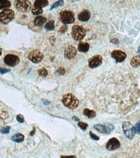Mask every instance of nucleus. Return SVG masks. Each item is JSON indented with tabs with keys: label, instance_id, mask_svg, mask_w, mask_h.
Instances as JSON below:
<instances>
[{
	"label": "nucleus",
	"instance_id": "obj_30",
	"mask_svg": "<svg viewBox=\"0 0 140 158\" xmlns=\"http://www.w3.org/2000/svg\"><path fill=\"white\" fill-rule=\"evenodd\" d=\"M90 136H91V137L92 138V139H93V140L98 141V140L99 139V137L97 136V135H95V134H93L92 132H90Z\"/></svg>",
	"mask_w": 140,
	"mask_h": 158
},
{
	"label": "nucleus",
	"instance_id": "obj_18",
	"mask_svg": "<svg viewBox=\"0 0 140 158\" xmlns=\"http://www.w3.org/2000/svg\"><path fill=\"white\" fill-rule=\"evenodd\" d=\"M90 49V45L88 43H80L78 46V50L80 52L86 53Z\"/></svg>",
	"mask_w": 140,
	"mask_h": 158
},
{
	"label": "nucleus",
	"instance_id": "obj_11",
	"mask_svg": "<svg viewBox=\"0 0 140 158\" xmlns=\"http://www.w3.org/2000/svg\"><path fill=\"white\" fill-rule=\"evenodd\" d=\"M102 58L101 56L95 55L89 60V66L91 68H95L99 66L102 63Z\"/></svg>",
	"mask_w": 140,
	"mask_h": 158
},
{
	"label": "nucleus",
	"instance_id": "obj_22",
	"mask_svg": "<svg viewBox=\"0 0 140 158\" xmlns=\"http://www.w3.org/2000/svg\"><path fill=\"white\" fill-rule=\"evenodd\" d=\"M45 29L47 30H53L55 29V22L53 20H50L45 25Z\"/></svg>",
	"mask_w": 140,
	"mask_h": 158
},
{
	"label": "nucleus",
	"instance_id": "obj_21",
	"mask_svg": "<svg viewBox=\"0 0 140 158\" xmlns=\"http://www.w3.org/2000/svg\"><path fill=\"white\" fill-rule=\"evenodd\" d=\"M10 5L11 3L8 0H0V10L10 7Z\"/></svg>",
	"mask_w": 140,
	"mask_h": 158
},
{
	"label": "nucleus",
	"instance_id": "obj_12",
	"mask_svg": "<svg viewBox=\"0 0 140 158\" xmlns=\"http://www.w3.org/2000/svg\"><path fill=\"white\" fill-rule=\"evenodd\" d=\"M120 147V142L116 138H112L107 144V148L109 150H116Z\"/></svg>",
	"mask_w": 140,
	"mask_h": 158
},
{
	"label": "nucleus",
	"instance_id": "obj_15",
	"mask_svg": "<svg viewBox=\"0 0 140 158\" xmlns=\"http://www.w3.org/2000/svg\"><path fill=\"white\" fill-rule=\"evenodd\" d=\"M49 4L47 0H36L35 3H34V7L43 8L46 7Z\"/></svg>",
	"mask_w": 140,
	"mask_h": 158
},
{
	"label": "nucleus",
	"instance_id": "obj_16",
	"mask_svg": "<svg viewBox=\"0 0 140 158\" xmlns=\"http://www.w3.org/2000/svg\"><path fill=\"white\" fill-rule=\"evenodd\" d=\"M47 21L46 18L44 16H37L35 19V21H34V23L36 25V26H41L43 24L45 23V21Z\"/></svg>",
	"mask_w": 140,
	"mask_h": 158
},
{
	"label": "nucleus",
	"instance_id": "obj_25",
	"mask_svg": "<svg viewBox=\"0 0 140 158\" xmlns=\"http://www.w3.org/2000/svg\"><path fill=\"white\" fill-rule=\"evenodd\" d=\"M38 74L40 76H42V77H46L48 74V72L47 71V69L45 68H42L38 70Z\"/></svg>",
	"mask_w": 140,
	"mask_h": 158
},
{
	"label": "nucleus",
	"instance_id": "obj_7",
	"mask_svg": "<svg viewBox=\"0 0 140 158\" xmlns=\"http://www.w3.org/2000/svg\"><path fill=\"white\" fill-rule=\"evenodd\" d=\"M28 58L29 60L33 62V63L38 64L43 60L44 58V55L38 50H35L31 51L28 55Z\"/></svg>",
	"mask_w": 140,
	"mask_h": 158
},
{
	"label": "nucleus",
	"instance_id": "obj_37",
	"mask_svg": "<svg viewBox=\"0 0 140 158\" xmlns=\"http://www.w3.org/2000/svg\"><path fill=\"white\" fill-rule=\"evenodd\" d=\"M1 54H2V49H1V47H0V56H1Z\"/></svg>",
	"mask_w": 140,
	"mask_h": 158
},
{
	"label": "nucleus",
	"instance_id": "obj_8",
	"mask_svg": "<svg viewBox=\"0 0 140 158\" xmlns=\"http://www.w3.org/2000/svg\"><path fill=\"white\" fill-rule=\"evenodd\" d=\"M4 62L8 66L14 67L19 64L20 58L18 56L9 54L5 56L4 58Z\"/></svg>",
	"mask_w": 140,
	"mask_h": 158
},
{
	"label": "nucleus",
	"instance_id": "obj_3",
	"mask_svg": "<svg viewBox=\"0 0 140 158\" xmlns=\"http://www.w3.org/2000/svg\"><path fill=\"white\" fill-rule=\"evenodd\" d=\"M72 36L77 41H81L84 38L86 35V30L82 26L75 25L72 28Z\"/></svg>",
	"mask_w": 140,
	"mask_h": 158
},
{
	"label": "nucleus",
	"instance_id": "obj_27",
	"mask_svg": "<svg viewBox=\"0 0 140 158\" xmlns=\"http://www.w3.org/2000/svg\"><path fill=\"white\" fill-rule=\"evenodd\" d=\"M78 125L80 128H81L82 130H85L88 128V125L86 123H79L78 124Z\"/></svg>",
	"mask_w": 140,
	"mask_h": 158
},
{
	"label": "nucleus",
	"instance_id": "obj_9",
	"mask_svg": "<svg viewBox=\"0 0 140 158\" xmlns=\"http://www.w3.org/2000/svg\"><path fill=\"white\" fill-rule=\"evenodd\" d=\"M93 128H95L96 130L101 132V133L104 134H108L112 131V130L114 129V126L110 125H110L108 124V125H96L93 126Z\"/></svg>",
	"mask_w": 140,
	"mask_h": 158
},
{
	"label": "nucleus",
	"instance_id": "obj_34",
	"mask_svg": "<svg viewBox=\"0 0 140 158\" xmlns=\"http://www.w3.org/2000/svg\"><path fill=\"white\" fill-rule=\"evenodd\" d=\"M35 129H34V130H33V131L32 132H31V133L30 134V135H33L34 133H35Z\"/></svg>",
	"mask_w": 140,
	"mask_h": 158
},
{
	"label": "nucleus",
	"instance_id": "obj_36",
	"mask_svg": "<svg viewBox=\"0 0 140 158\" xmlns=\"http://www.w3.org/2000/svg\"><path fill=\"white\" fill-rule=\"evenodd\" d=\"M73 119H74V120H75V121H79V119L78 118H76V117H73Z\"/></svg>",
	"mask_w": 140,
	"mask_h": 158
},
{
	"label": "nucleus",
	"instance_id": "obj_5",
	"mask_svg": "<svg viewBox=\"0 0 140 158\" xmlns=\"http://www.w3.org/2000/svg\"><path fill=\"white\" fill-rule=\"evenodd\" d=\"M16 7L20 12H27L31 9V3L29 0H17Z\"/></svg>",
	"mask_w": 140,
	"mask_h": 158
},
{
	"label": "nucleus",
	"instance_id": "obj_38",
	"mask_svg": "<svg viewBox=\"0 0 140 158\" xmlns=\"http://www.w3.org/2000/svg\"><path fill=\"white\" fill-rule=\"evenodd\" d=\"M138 53H139V55H140V47H139V49H138Z\"/></svg>",
	"mask_w": 140,
	"mask_h": 158
},
{
	"label": "nucleus",
	"instance_id": "obj_31",
	"mask_svg": "<svg viewBox=\"0 0 140 158\" xmlns=\"http://www.w3.org/2000/svg\"><path fill=\"white\" fill-rule=\"evenodd\" d=\"M135 129H136V132H137V133L140 134V121L136 125Z\"/></svg>",
	"mask_w": 140,
	"mask_h": 158
},
{
	"label": "nucleus",
	"instance_id": "obj_2",
	"mask_svg": "<svg viewBox=\"0 0 140 158\" xmlns=\"http://www.w3.org/2000/svg\"><path fill=\"white\" fill-rule=\"evenodd\" d=\"M14 18V12L13 10L5 9L0 13V22L2 24H8Z\"/></svg>",
	"mask_w": 140,
	"mask_h": 158
},
{
	"label": "nucleus",
	"instance_id": "obj_17",
	"mask_svg": "<svg viewBox=\"0 0 140 158\" xmlns=\"http://www.w3.org/2000/svg\"><path fill=\"white\" fill-rule=\"evenodd\" d=\"M11 140L16 143H21L24 140V135L22 134H16L11 137Z\"/></svg>",
	"mask_w": 140,
	"mask_h": 158
},
{
	"label": "nucleus",
	"instance_id": "obj_6",
	"mask_svg": "<svg viewBox=\"0 0 140 158\" xmlns=\"http://www.w3.org/2000/svg\"><path fill=\"white\" fill-rule=\"evenodd\" d=\"M123 129L125 135L129 139H132L136 134L135 127H134L132 124L129 122H125L123 124Z\"/></svg>",
	"mask_w": 140,
	"mask_h": 158
},
{
	"label": "nucleus",
	"instance_id": "obj_1",
	"mask_svg": "<svg viewBox=\"0 0 140 158\" xmlns=\"http://www.w3.org/2000/svg\"><path fill=\"white\" fill-rule=\"evenodd\" d=\"M62 102L67 108L75 109L79 105V100L75 95L71 94H67L62 98Z\"/></svg>",
	"mask_w": 140,
	"mask_h": 158
},
{
	"label": "nucleus",
	"instance_id": "obj_26",
	"mask_svg": "<svg viewBox=\"0 0 140 158\" xmlns=\"http://www.w3.org/2000/svg\"><path fill=\"white\" fill-rule=\"evenodd\" d=\"M10 127L9 126H5L4 128H2L0 129V132L3 134H7L9 133L10 132Z\"/></svg>",
	"mask_w": 140,
	"mask_h": 158
},
{
	"label": "nucleus",
	"instance_id": "obj_33",
	"mask_svg": "<svg viewBox=\"0 0 140 158\" xmlns=\"http://www.w3.org/2000/svg\"><path fill=\"white\" fill-rule=\"evenodd\" d=\"M68 29V27L66 25H63V26H62L61 29H60V32L61 33H64L65 31H66V30Z\"/></svg>",
	"mask_w": 140,
	"mask_h": 158
},
{
	"label": "nucleus",
	"instance_id": "obj_28",
	"mask_svg": "<svg viewBox=\"0 0 140 158\" xmlns=\"http://www.w3.org/2000/svg\"><path fill=\"white\" fill-rule=\"evenodd\" d=\"M16 119H17V121H18V122L21 123H23L24 122V116H23V115H21V114H20V115H17Z\"/></svg>",
	"mask_w": 140,
	"mask_h": 158
},
{
	"label": "nucleus",
	"instance_id": "obj_20",
	"mask_svg": "<svg viewBox=\"0 0 140 158\" xmlns=\"http://www.w3.org/2000/svg\"><path fill=\"white\" fill-rule=\"evenodd\" d=\"M83 114L84 115H86V116L88 117V118H90V119L94 118L96 115V114H95V112L93 111V110H90V109H88V108H86L84 109Z\"/></svg>",
	"mask_w": 140,
	"mask_h": 158
},
{
	"label": "nucleus",
	"instance_id": "obj_4",
	"mask_svg": "<svg viewBox=\"0 0 140 158\" xmlns=\"http://www.w3.org/2000/svg\"><path fill=\"white\" fill-rule=\"evenodd\" d=\"M60 19L64 24H71L75 21L74 14L70 10H63L60 14Z\"/></svg>",
	"mask_w": 140,
	"mask_h": 158
},
{
	"label": "nucleus",
	"instance_id": "obj_14",
	"mask_svg": "<svg viewBox=\"0 0 140 158\" xmlns=\"http://www.w3.org/2000/svg\"><path fill=\"white\" fill-rule=\"evenodd\" d=\"M91 14L89 11L87 10H84L82 12L80 13L78 18L81 21H87L90 18Z\"/></svg>",
	"mask_w": 140,
	"mask_h": 158
},
{
	"label": "nucleus",
	"instance_id": "obj_35",
	"mask_svg": "<svg viewBox=\"0 0 140 158\" xmlns=\"http://www.w3.org/2000/svg\"><path fill=\"white\" fill-rule=\"evenodd\" d=\"M61 157H75V156H62Z\"/></svg>",
	"mask_w": 140,
	"mask_h": 158
},
{
	"label": "nucleus",
	"instance_id": "obj_32",
	"mask_svg": "<svg viewBox=\"0 0 140 158\" xmlns=\"http://www.w3.org/2000/svg\"><path fill=\"white\" fill-rule=\"evenodd\" d=\"M9 71H10V69H4V68H1V67H0V73H1V74H5V73H7Z\"/></svg>",
	"mask_w": 140,
	"mask_h": 158
},
{
	"label": "nucleus",
	"instance_id": "obj_19",
	"mask_svg": "<svg viewBox=\"0 0 140 158\" xmlns=\"http://www.w3.org/2000/svg\"><path fill=\"white\" fill-rule=\"evenodd\" d=\"M131 66L134 67H138L140 66V56H134L130 61Z\"/></svg>",
	"mask_w": 140,
	"mask_h": 158
},
{
	"label": "nucleus",
	"instance_id": "obj_29",
	"mask_svg": "<svg viewBox=\"0 0 140 158\" xmlns=\"http://www.w3.org/2000/svg\"><path fill=\"white\" fill-rule=\"evenodd\" d=\"M8 113L6 112H0V117H1V118H2L3 119H6L8 117Z\"/></svg>",
	"mask_w": 140,
	"mask_h": 158
},
{
	"label": "nucleus",
	"instance_id": "obj_24",
	"mask_svg": "<svg viewBox=\"0 0 140 158\" xmlns=\"http://www.w3.org/2000/svg\"><path fill=\"white\" fill-rule=\"evenodd\" d=\"M63 5H64V1H62V0H60V1H56L52 5V7H51V10H53V9H54V8H56L62 6Z\"/></svg>",
	"mask_w": 140,
	"mask_h": 158
},
{
	"label": "nucleus",
	"instance_id": "obj_23",
	"mask_svg": "<svg viewBox=\"0 0 140 158\" xmlns=\"http://www.w3.org/2000/svg\"><path fill=\"white\" fill-rule=\"evenodd\" d=\"M43 10L42 8H38V7H33L32 8V13L34 15H40L42 14Z\"/></svg>",
	"mask_w": 140,
	"mask_h": 158
},
{
	"label": "nucleus",
	"instance_id": "obj_13",
	"mask_svg": "<svg viewBox=\"0 0 140 158\" xmlns=\"http://www.w3.org/2000/svg\"><path fill=\"white\" fill-rule=\"evenodd\" d=\"M77 55V50L73 46H68L65 48L64 51L65 57L68 59H73Z\"/></svg>",
	"mask_w": 140,
	"mask_h": 158
},
{
	"label": "nucleus",
	"instance_id": "obj_10",
	"mask_svg": "<svg viewBox=\"0 0 140 158\" xmlns=\"http://www.w3.org/2000/svg\"><path fill=\"white\" fill-rule=\"evenodd\" d=\"M112 56L115 59L117 62H122L126 58L127 55L122 51L116 50L112 53Z\"/></svg>",
	"mask_w": 140,
	"mask_h": 158
}]
</instances>
